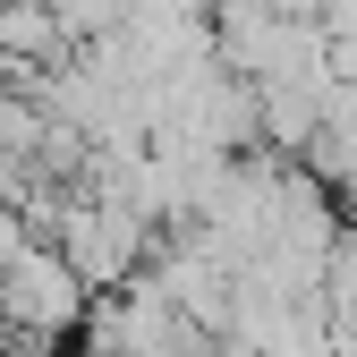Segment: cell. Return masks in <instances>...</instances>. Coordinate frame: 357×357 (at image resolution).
<instances>
[{
  "label": "cell",
  "mask_w": 357,
  "mask_h": 357,
  "mask_svg": "<svg viewBox=\"0 0 357 357\" xmlns=\"http://www.w3.org/2000/svg\"><path fill=\"white\" fill-rule=\"evenodd\" d=\"M153 281L170 289V306H178V324H188L196 340H230V315H238V273L221 264L196 230H178L162 255H153Z\"/></svg>",
  "instance_id": "obj_3"
},
{
  "label": "cell",
  "mask_w": 357,
  "mask_h": 357,
  "mask_svg": "<svg viewBox=\"0 0 357 357\" xmlns=\"http://www.w3.org/2000/svg\"><path fill=\"white\" fill-rule=\"evenodd\" d=\"M0 357H9V324H0Z\"/></svg>",
  "instance_id": "obj_7"
},
{
  "label": "cell",
  "mask_w": 357,
  "mask_h": 357,
  "mask_svg": "<svg viewBox=\"0 0 357 357\" xmlns=\"http://www.w3.org/2000/svg\"><path fill=\"white\" fill-rule=\"evenodd\" d=\"M162 230L153 221H137V213H119V204H85V196H68V221H60V255L77 264V281L94 289V298H119V289H137L145 273H153V247Z\"/></svg>",
  "instance_id": "obj_2"
},
{
  "label": "cell",
  "mask_w": 357,
  "mask_h": 357,
  "mask_svg": "<svg viewBox=\"0 0 357 357\" xmlns=\"http://www.w3.org/2000/svg\"><path fill=\"white\" fill-rule=\"evenodd\" d=\"M324 306H332V324H357V221L340 230V247L324 264Z\"/></svg>",
  "instance_id": "obj_5"
},
{
  "label": "cell",
  "mask_w": 357,
  "mask_h": 357,
  "mask_svg": "<svg viewBox=\"0 0 357 357\" xmlns=\"http://www.w3.org/2000/svg\"><path fill=\"white\" fill-rule=\"evenodd\" d=\"M85 357H102V349H85Z\"/></svg>",
  "instance_id": "obj_8"
},
{
  "label": "cell",
  "mask_w": 357,
  "mask_h": 357,
  "mask_svg": "<svg viewBox=\"0 0 357 357\" xmlns=\"http://www.w3.org/2000/svg\"><path fill=\"white\" fill-rule=\"evenodd\" d=\"M0 324H9V357H52L68 332L94 324V289L77 281L60 247H26L0 273Z\"/></svg>",
  "instance_id": "obj_1"
},
{
  "label": "cell",
  "mask_w": 357,
  "mask_h": 357,
  "mask_svg": "<svg viewBox=\"0 0 357 357\" xmlns=\"http://www.w3.org/2000/svg\"><path fill=\"white\" fill-rule=\"evenodd\" d=\"M306 170H315L324 188H340V196L357 204V102L340 94V85L324 94V145H315V162H306Z\"/></svg>",
  "instance_id": "obj_4"
},
{
  "label": "cell",
  "mask_w": 357,
  "mask_h": 357,
  "mask_svg": "<svg viewBox=\"0 0 357 357\" xmlns=\"http://www.w3.org/2000/svg\"><path fill=\"white\" fill-rule=\"evenodd\" d=\"M26 247H43V238H34V221H26L17 204H0V273H9V264H17Z\"/></svg>",
  "instance_id": "obj_6"
}]
</instances>
